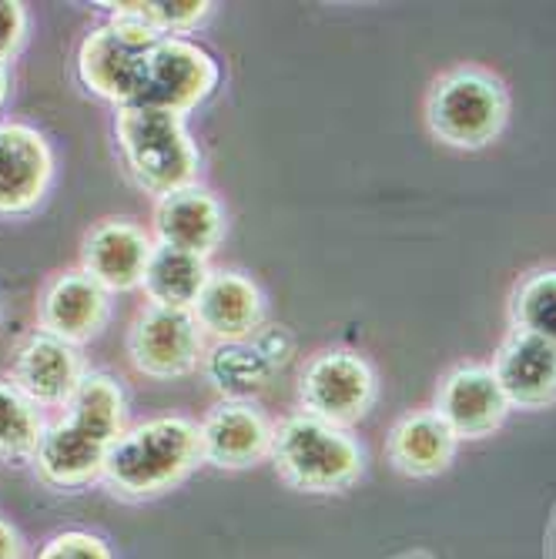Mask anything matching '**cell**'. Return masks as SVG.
Instances as JSON below:
<instances>
[{
  "label": "cell",
  "mask_w": 556,
  "mask_h": 559,
  "mask_svg": "<svg viewBox=\"0 0 556 559\" xmlns=\"http://www.w3.org/2000/svg\"><path fill=\"white\" fill-rule=\"evenodd\" d=\"M125 432V395L111 376H84L64 416L44 429L34 452L37 473L61 489H74L105 473L108 452Z\"/></svg>",
  "instance_id": "cell-1"
},
{
  "label": "cell",
  "mask_w": 556,
  "mask_h": 559,
  "mask_svg": "<svg viewBox=\"0 0 556 559\" xmlns=\"http://www.w3.org/2000/svg\"><path fill=\"white\" fill-rule=\"evenodd\" d=\"M198 463V426L181 416H162L121 432L100 476L121 496H158L178 486Z\"/></svg>",
  "instance_id": "cell-2"
},
{
  "label": "cell",
  "mask_w": 556,
  "mask_h": 559,
  "mask_svg": "<svg viewBox=\"0 0 556 559\" xmlns=\"http://www.w3.org/2000/svg\"><path fill=\"white\" fill-rule=\"evenodd\" d=\"M115 134L128 171L147 194L165 198L194 185L198 147L185 128V118L162 108L121 105Z\"/></svg>",
  "instance_id": "cell-3"
},
{
  "label": "cell",
  "mask_w": 556,
  "mask_h": 559,
  "mask_svg": "<svg viewBox=\"0 0 556 559\" xmlns=\"http://www.w3.org/2000/svg\"><path fill=\"white\" fill-rule=\"evenodd\" d=\"M272 460L295 489L309 492L345 489L363 473V449L356 445V439L309 413L288 416L275 429Z\"/></svg>",
  "instance_id": "cell-4"
},
{
  "label": "cell",
  "mask_w": 556,
  "mask_h": 559,
  "mask_svg": "<svg viewBox=\"0 0 556 559\" xmlns=\"http://www.w3.org/2000/svg\"><path fill=\"white\" fill-rule=\"evenodd\" d=\"M507 91L502 84L476 68H460L442 74L433 91L426 118L439 141L452 147H483L489 144L502 124H507Z\"/></svg>",
  "instance_id": "cell-5"
},
{
  "label": "cell",
  "mask_w": 556,
  "mask_h": 559,
  "mask_svg": "<svg viewBox=\"0 0 556 559\" xmlns=\"http://www.w3.org/2000/svg\"><path fill=\"white\" fill-rule=\"evenodd\" d=\"M162 40L151 27L128 14H111L108 24L94 27L78 50V74L81 81L105 100L115 105H131L138 94L141 68L147 50Z\"/></svg>",
  "instance_id": "cell-6"
},
{
  "label": "cell",
  "mask_w": 556,
  "mask_h": 559,
  "mask_svg": "<svg viewBox=\"0 0 556 559\" xmlns=\"http://www.w3.org/2000/svg\"><path fill=\"white\" fill-rule=\"evenodd\" d=\"M218 84V64L205 47L185 37H162L147 50L131 105L162 108L178 118L194 111Z\"/></svg>",
  "instance_id": "cell-7"
},
{
  "label": "cell",
  "mask_w": 556,
  "mask_h": 559,
  "mask_svg": "<svg viewBox=\"0 0 556 559\" xmlns=\"http://www.w3.org/2000/svg\"><path fill=\"white\" fill-rule=\"evenodd\" d=\"M298 392L309 416L342 429L359 423L369 413V405L376 399V379L359 355L319 352L306 366V372H301Z\"/></svg>",
  "instance_id": "cell-8"
},
{
  "label": "cell",
  "mask_w": 556,
  "mask_h": 559,
  "mask_svg": "<svg viewBox=\"0 0 556 559\" xmlns=\"http://www.w3.org/2000/svg\"><path fill=\"white\" fill-rule=\"evenodd\" d=\"M201 345H205V332H201L194 312L162 309V305H151L147 312H141L128 335L134 369L151 379L188 376L201 359Z\"/></svg>",
  "instance_id": "cell-9"
},
{
  "label": "cell",
  "mask_w": 556,
  "mask_h": 559,
  "mask_svg": "<svg viewBox=\"0 0 556 559\" xmlns=\"http://www.w3.org/2000/svg\"><path fill=\"white\" fill-rule=\"evenodd\" d=\"M55 158L31 124H0V215H27L47 194Z\"/></svg>",
  "instance_id": "cell-10"
},
{
  "label": "cell",
  "mask_w": 556,
  "mask_h": 559,
  "mask_svg": "<svg viewBox=\"0 0 556 559\" xmlns=\"http://www.w3.org/2000/svg\"><path fill=\"white\" fill-rule=\"evenodd\" d=\"M11 382L44 409H58V405H68L74 399V392L84 382V369L74 345L37 332L31 338L21 342V348L14 352V366H11Z\"/></svg>",
  "instance_id": "cell-11"
},
{
  "label": "cell",
  "mask_w": 556,
  "mask_h": 559,
  "mask_svg": "<svg viewBox=\"0 0 556 559\" xmlns=\"http://www.w3.org/2000/svg\"><path fill=\"white\" fill-rule=\"evenodd\" d=\"M198 436H201V460H209L222 469H245L272 452L275 429L251 402L225 399L198 426Z\"/></svg>",
  "instance_id": "cell-12"
},
{
  "label": "cell",
  "mask_w": 556,
  "mask_h": 559,
  "mask_svg": "<svg viewBox=\"0 0 556 559\" xmlns=\"http://www.w3.org/2000/svg\"><path fill=\"white\" fill-rule=\"evenodd\" d=\"M510 413V402L502 395L493 369L486 366H463L449 372L439 389L436 416L457 432V439H480L502 426Z\"/></svg>",
  "instance_id": "cell-13"
},
{
  "label": "cell",
  "mask_w": 556,
  "mask_h": 559,
  "mask_svg": "<svg viewBox=\"0 0 556 559\" xmlns=\"http://www.w3.org/2000/svg\"><path fill=\"white\" fill-rule=\"evenodd\" d=\"M493 376L510 405L543 409L556 402V345L517 329L499 345Z\"/></svg>",
  "instance_id": "cell-14"
},
{
  "label": "cell",
  "mask_w": 556,
  "mask_h": 559,
  "mask_svg": "<svg viewBox=\"0 0 556 559\" xmlns=\"http://www.w3.org/2000/svg\"><path fill=\"white\" fill-rule=\"evenodd\" d=\"M151 238L121 218H108L87 231L84 238V272L108 292H131L141 285L147 259H151Z\"/></svg>",
  "instance_id": "cell-15"
},
{
  "label": "cell",
  "mask_w": 556,
  "mask_h": 559,
  "mask_svg": "<svg viewBox=\"0 0 556 559\" xmlns=\"http://www.w3.org/2000/svg\"><path fill=\"white\" fill-rule=\"evenodd\" d=\"M108 322V288H100L84 269L58 275L40 298V329L68 345L94 338Z\"/></svg>",
  "instance_id": "cell-16"
},
{
  "label": "cell",
  "mask_w": 556,
  "mask_h": 559,
  "mask_svg": "<svg viewBox=\"0 0 556 559\" xmlns=\"http://www.w3.org/2000/svg\"><path fill=\"white\" fill-rule=\"evenodd\" d=\"M155 235H158V245L209 259L225 235L222 205L198 185L165 194L155 205Z\"/></svg>",
  "instance_id": "cell-17"
},
{
  "label": "cell",
  "mask_w": 556,
  "mask_h": 559,
  "mask_svg": "<svg viewBox=\"0 0 556 559\" xmlns=\"http://www.w3.org/2000/svg\"><path fill=\"white\" fill-rule=\"evenodd\" d=\"M191 312L218 342H248L262 325V295L238 272H212Z\"/></svg>",
  "instance_id": "cell-18"
},
{
  "label": "cell",
  "mask_w": 556,
  "mask_h": 559,
  "mask_svg": "<svg viewBox=\"0 0 556 559\" xmlns=\"http://www.w3.org/2000/svg\"><path fill=\"white\" fill-rule=\"evenodd\" d=\"M457 452V432H452L436 413H419L402 419L392 429L389 455L395 469L406 476H436L449 466Z\"/></svg>",
  "instance_id": "cell-19"
},
{
  "label": "cell",
  "mask_w": 556,
  "mask_h": 559,
  "mask_svg": "<svg viewBox=\"0 0 556 559\" xmlns=\"http://www.w3.org/2000/svg\"><path fill=\"white\" fill-rule=\"evenodd\" d=\"M209 262L188 255V251L168 248V245H155L151 248V259L141 278L144 295L151 298V305H162V309H194V301L209 282Z\"/></svg>",
  "instance_id": "cell-20"
},
{
  "label": "cell",
  "mask_w": 556,
  "mask_h": 559,
  "mask_svg": "<svg viewBox=\"0 0 556 559\" xmlns=\"http://www.w3.org/2000/svg\"><path fill=\"white\" fill-rule=\"evenodd\" d=\"M205 372L215 382V389H222L228 399L248 402V395L259 392L275 369L262 359V352L251 342H218V348L205 359Z\"/></svg>",
  "instance_id": "cell-21"
},
{
  "label": "cell",
  "mask_w": 556,
  "mask_h": 559,
  "mask_svg": "<svg viewBox=\"0 0 556 559\" xmlns=\"http://www.w3.org/2000/svg\"><path fill=\"white\" fill-rule=\"evenodd\" d=\"M44 419L37 405L14 385L0 382V460H27L37 452Z\"/></svg>",
  "instance_id": "cell-22"
},
{
  "label": "cell",
  "mask_w": 556,
  "mask_h": 559,
  "mask_svg": "<svg viewBox=\"0 0 556 559\" xmlns=\"http://www.w3.org/2000/svg\"><path fill=\"white\" fill-rule=\"evenodd\" d=\"M513 322L520 332L556 345V272H536L517 288Z\"/></svg>",
  "instance_id": "cell-23"
},
{
  "label": "cell",
  "mask_w": 556,
  "mask_h": 559,
  "mask_svg": "<svg viewBox=\"0 0 556 559\" xmlns=\"http://www.w3.org/2000/svg\"><path fill=\"white\" fill-rule=\"evenodd\" d=\"M115 14H128L151 27L162 37H178L181 31H191L205 21L209 8L205 0H144V4H108Z\"/></svg>",
  "instance_id": "cell-24"
},
{
  "label": "cell",
  "mask_w": 556,
  "mask_h": 559,
  "mask_svg": "<svg viewBox=\"0 0 556 559\" xmlns=\"http://www.w3.org/2000/svg\"><path fill=\"white\" fill-rule=\"evenodd\" d=\"M37 559H111V549L91 533H61L40 549Z\"/></svg>",
  "instance_id": "cell-25"
},
{
  "label": "cell",
  "mask_w": 556,
  "mask_h": 559,
  "mask_svg": "<svg viewBox=\"0 0 556 559\" xmlns=\"http://www.w3.org/2000/svg\"><path fill=\"white\" fill-rule=\"evenodd\" d=\"M24 27H27L24 4H4V0H0V61H8L21 47Z\"/></svg>",
  "instance_id": "cell-26"
},
{
  "label": "cell",
  "mask_w": 556,
  "mask_h": 559,
  "mask_svg": "<svg viewBox=\"0 0 556 559\" xmlns=\"http://www.w3.org/2000/svg\"><path fill=\"white\" fill-rule=\"evenodd\" d=\"M0 559H21V539L11 523L0 520Z\"/></svg>",
  "instance_id": "cell-27"
},
{
  "label": "cell",
  "mask_w": 556,
  "mask_h": 559,
  "mask_svg": "<svg viewBox=\"0 0 556 559\" xmlns=\"http://www.w3.org/2000/svg\"><path fill=\"white\" fill-rule=\"evenodd\" d=\"M4 97H8V64L0 61V105H4Z\"/></svg>",
  "instance_id": "cell-28"
}]
</instances>
